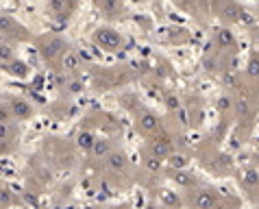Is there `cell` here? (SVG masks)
I'll use <instances>...</instances> for the list:
<instances>
[{
    "instance_id": "6da1fadb",
    "label": "cell",
    "mask_w": 259,
    "mask_h": 209,
    "mask_svg": "<svg viewBox=\"0 0 259 209\" xmlns=\"http://www.w3.org/2000/svg\"><path fill=\"white\" fill-rule=\"evenodd\" d=\"M91 39H94V44L98 46L100 50H105V53H115V50H120L122 44H124L122 35L111 27H98L94 30V35H91Z\"/></svg>"
},
{
    "instance_id": "7a4b0ae2",
    "label": "cell",
    "mask_w": 259,
    "mask_h": 209,
    "mask_svg": "<svg viewBox=\"0 0 259 209\" xmlns=\"http://www.w3.org/2000/svg\"><path fill=\"white\" fill-rule=\"evenodd\" d=\"M220 201L222 196L213 187H202L194 194V209H216Z\"/></svg>"
},
{
    "instance_id": "3957f363",
    "label": "cell",
    "mask_w": 259,
    "mask_h": 209,
    "mask_svg": "<svg viewBox=\"0 0 259 209\" xmlns=\"http://www.w3.org/2000/svg\"><path fill=\"white\" fill-rule=\"evenodd\" d=\"M137 129L142 131V133H146V135H152V133H157L159 131V118H157L152 111H142L140 116H137Z\"/></svg>"
},
{
    "instance_id": "277c9868",
    "label": "cell",
    "mask_w": 259,
    "mask_h": 209,
    "mask_svg": "<svg viewBox=\"0 0 259 209\" xmlns=\"http://www.w3.org/2000/svg\"><path fill=\"white\" fill-rule=\"evenodd\" d=\"M170 155H172V144L168 137H155V140H150V157H155L159 161H166Z\"/></svg>"
},
{
    "instance_id": "5b68a950",
    "label": "cell",
    "mask_w": 259,
    "mask_h": 209,
    "mask_svg": "<svg viewBox=\"0 0 259 209\" xmlns=\"http://www.w3.org/2000/svg\"><path fill=\"white\" fill-rule=\"evenodd\" d=\"M107 168H109L111 172H124V170H129V157H126V152L114 150L109 157H107Z\"/></svg>"
},
{
    "instance_id": "8992f818",
    "label": "cell",
    "mask_w": 259,
    "mask_h": 209,
    "mask_svg": "<svg viewBox=\"0 0 259 209\" xmlns=\"http://www.w3.org/2000/svg\"><path fill=\"white\" fill-rule=\"evenodd\" d=\"M9 111H11V118H18V120H27L33 116V107L22 98H13L11 105H9Z\"/></svg>"
},
{
    "instance_id": "52a82bcc",
    "label": "cell",
    "mask_w": 259,
    "mask_h": 209,
    "mask_svg": "<svg viewBox=\"0 0 259 209\" xmlns=\"http://www.w3.org/2000/svg\"><path fill=\"white\" fill-rule=\"evenodd\" d=\"M111 152H114V144H111V140H107V137H98L94 149H91V155H94L96 159H107Z\"/></svg>"
},
{
    "instance_id": "ba28073f",
    "label": "cell",
    "mask_w": 259,
    "mask_h": 209,
    "mask_svg": "<svg viewBox=\"0 0 259 209\" xmlns=\"http://www.w3.org/2000/svg\"><path fill=\"white\" fill-rule=\"evenodd\" d=\"M4 72L7 74H11V76H15V79H27V76L30 74V68L24 61H20V59H13L11 63H7L4 65Z\"/></svg>"
},
{
    "instance_id": "9c48e42d",
    "label": "cell",
    "mask_w": 259,
    "mask_h": 209,
    "mask_svg": "<svg viewBox=\"0 0 259 209\" xmlns=\"http://www.w3.org/2000/svg\"><path fill=\"white\" fill-rule=\"evenodd\" d=\"M61 68H63L65 72H76V70L81 68L79 53H74V50H65V53L61 55Z\"/></svg>"
},
{
    "instance_id": "30bf717a",
    "label": "cell",
    "mask_w": 259,
    "mask_h": 209,
    "mask_svg": "<svg viewBox=\"0 0 259 209\" xmlns=\"http://www.w3.org/2000/svg\"><path fill=\"white\" fill-rule=\"evenodd\" d=\"M96 140H98V137L94 135V131H81V133L76 135V146H79L83 152H91Z\"/></svg>"
},
{
    "instance_id": "8fae6325",
    "label": "cell",
    "mask_w": 259,
    "mask_h": 209,
    "mask_svg": "<svg viewBox=\"0 0 259 209\" xmlns=\"http://www.w3.org/2000/svg\"><path fill=\"white\" fill-rule=\"evenodd\" d=\"M170 179L176 183V185H181V187H192L196 183V177H194V172H187V170H174L170 175Z\"/></svg>"
},
{
    "instance_id": "7c38bea8",
    "label": "cell",
    "mask_w": 259,
    "mask_h": 209,
    "mask_svg": "<svg viewBox=\"0 0 259 209\" xmlns=\"http://www.w3.org/2000/svg\"><path fill=\"white\" fill-rule=\"evenodd\" d=\"M216 44H218V48H235V35L231 33L229 29H220V30H216Z\"/></svg>"
},
{
    "instance_id": "4fadbf2b",
    "label": "cell",
    "mask_w": 259,
    "mask_h": 209,
    "mask_svg": "<svg viewBox=\"0 0 259 209\" xmlns=\"http://www.w3.org/2000/svg\"><path fill=\"white\" fill-rule=\"evenodd\" d=\"M13 59H15V50H13V46H11V44H7V42H0V63L7 65V63H11Z\"/></svg>"
},
{
    "instance_id": "5bb4252c",
    "label": "cell",
    "mask_w": 259,
    "mask_h": 209,
    "mask_svg": "<svg viewBox=\"0 0 259 209\" xmlns=\"http://www.w3.org/2000/svg\"><path fill=\"white\" fill-rule=\"evenodd\" d=\"M242 183L248 187H257L259 185V172L255 168H246V170L242 172Z\"/></svg>"
},
{
    "instance_id": "9a60e30c",
    "label": "cell",
    "mask_w": 259,
    "mask_h": 209,
    "mask_svg": "<svg viewBox=\"0 0 259 209\" xmlns=\"http://www.w3.org/2000/svg\"><path fill=\"white\" fill-rule=\"evenodd\" d=\"M65 46H63V42L61 39H55V42H50L48 46L44 48V53H46V57H57V55H63L65 53Z\"/></svg>"
},
{
    "instance_id": "2e32d148",
    "label": "cell",
    "mask_w": 259,
    "mask_h": 209,
    "mask_svg": "<svg viewBox=\"0 0 259 209\" xmlns=\"http://www.w3.org/2000/svg\"><path fill=\"white\" fill-rule=\"evenodd\" d=\"M244 72H246L248 79H259V57H257V55L248 59L246 70H244Z\"/></svg>"
},
{
    "instance_id": "e0dca14e",
    "label": "cell",
    "mask_w": 259,
    "mask_h": 209,
    "mask_svg": "<svg viewBox=\"0 0 259 209\" xmlns=\"http://www.w3.org/2000/svg\"><path fill=\"white\" fill-rule=\"evenodd\" d=\"M159 196H161V201H164L166 205H170V207H181V201H179V196H176L174 192H170V190H159Z\"/></svg>"
},
{
    "instance_id": "ac0fdd59",
    "label": "cell",
    "mask_w": 259,
    "mask_h": 209,
    "mask_svg": "<svg viewBox=\"0 0 259 209\" xmlns=\"http://www.w3.org/2000/svg\"><path fill=\"white\" fill-rule=\"evenodd\" d=\"M166 161L174 168V170H185L187 168V157L185 155H170Z\"/></svg>"
},
{
    "instance_id": "d6986e66",
    "label": "cell",
    "mask_w": 259,
    "mask_h": 209,
    "mask_svg": "<svg viewBox=\"0 0 259 209\" xmlns=\"http://www.w3.org/2000/svg\"><path fill=\"white\" fill-rule=\"evenodd\" d=\"M74 4L65 2V0H53V2H48V9L53 13H61V11H72Z\"/></svg>"
},
{
    "instance_id": "ffe728a7",
    "label": "cell",
    "mask_w": 259,
    "mask_h": 209,
    "mask_svg": "<svg viewBox=\"0 0 259 209\" xmlns=\"http://www.w3.org/2000/svg\"><path fill=\"white\" fill-rule=\"evenodd\" d=\"M13 126L11 122H0V142H9L13 137Z\"/></svg>"
},
{
    "instance_id": "44dd1931",
    "label": "cell",
    "mask_w": 259,
    "mask_h": 209,
    "mask_svg": "<svg viewBox=\"0 0 259 209\" xmlns=\"http://www.w3.org/2000/svg\"><path fill=\"white\" fill-rule=\"evenodd\" d=\"M231 109H233V98L231 96H220V98H218V111L225 114V111H231Z\"/></svg>"
},
{
    "instance_id": "7402d4cb",
    "label": "cell",
    "mask_w": 259,
    "mask_h": 209,
    "mask_svg": "<svg viewBox=\"0 0 259 209\" xmlns=\"http://www.w3.org/2000/svg\"><path fill=\"white\" fill-rule=\"evenodd\" d=\"M11 29H15L13 18H9V15H0V33H9Z\"/></svg>"
},
{
    "instance_id": "603a6c76",
    "label": "cell",
    "mask_w": 259,
    "mask_h": 209,
    "mask_svg": "<svg viewBox=\"0 0 259 209\" xmlns=\"http://www.w3.org/2000/svg\"><path fill=\"white\" fill-rule=\"evenodd\" d=\"M98 7L103 9V11L111 13V11H118V9H120V4H118V2H114V0H105V2H98Z\"/></svg>"
},
{
    "instance_id": "cb8c5ba5",
    "label": "cell",
    "mask_w": 259,
    "mask_h": 209,
    "mask_svg": "<svg viewBox=\"0 0 259 209\" xmlns=\"http://www.w3.org/2000/svg\"><path fill=\"white\" fill-rule=\"evenodd\" d=\"M166 107H168V109H172V111H176V109H179V98L172 96V94H168L166 96Z\"/></svg>"
},
{
    "instance_id": "d4e9b609",
    "label": "cell",
    "mask_w": 259,
    "mask_h": 209,
    "mask_svg": "<svg viewBox=\"0 0 259 209\" xmlns=\"http://www.w3.org/2000/svg\"><path fill=\"white\" fill-rule=\"evenodd\" d=\"M146 166H148L150 170H159V168H161V161L155 159V157H148V159H146Z\"/></svg>"
},
{
    "instance_id": "484cf974",
    "label": "cell",
    "mask_w": 259,
    "mask_h": 209,
    "mask_svg": "<svg viewBox=\"0 0 259 209\" xmlns=\"http://www.w3.org/2000/svg\"><path fill=\"white\" fill-rule=\"evenodd\" d=\"M0 201H2V203H9V194H7V192H0Z\"/></svg>"
},
{
    "instance_id": "4316f807",
    "label": "cell",
    "mask_w": 259,
    "mask_h": 209,
    "mask_svg": "<svg viewBox=\"0 0 259 209\" xmlns=\"http://www.w3.org/2000/svg\"><path fill=\"white\" fill-rule=\"evenodd\" d=\"M70 90H72V91H81V83H72V85H70Z\"/></svg>"
},
{
    "instance_id": "83f0119b",
    "label": "cell",
    "mask_w": 259,
    "mask_h": 209,
    "mask_svg": "<svg viewBox=\"0 0 259 209\" xmlns=\"http://www.w3.org/2000/svg\"><path fill=\"white\" fill-rule=\"evenodd\" d=\"M107 209H129V205H111V207H107Z\"/></svg>"
},
{
    "instance_id": "f1b7e54d",
    "label": "cell",
    "mask_w": 259,
    "mask_h": 209,
    "mask_svg": "<svg viewBox=\"0 0 259 209\" xmlns=\"http://www.w3.org/2000/svg\"><path fill=\"white\" fill-rule=\"evenodd\" d=\"M216 209H227V207H222V205H218V207H216Z\"/></svg>"
}]
</instances>
